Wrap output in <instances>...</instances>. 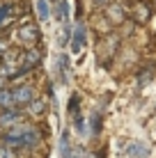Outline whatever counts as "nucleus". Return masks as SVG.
<instances>
[{
  "label": "nucleus",
  "mask_w": 156,
  "mask_h": 158,
  "mask_svg": "<svg viewBox=\"0 0 156 158\" xmlns=\"http://www.w3.org/2000/svg\"><path fill=\"white\" fill-rule=\"evenodd\" d=\"M85 41H87V28H85L83 21H76V23L71 25V41H69V46H71V53H78L85 48Z\"/></svg>",
  "instance_id": "f257e3e1"
},
{
  "label": "nucleus",
  "mask_w": 156,
  "mask_h": 158,
  "mask_svg": "<svg viewBox=\"0 0 156 158\" xmlns=\"http://www.w3.org/2000/svg\"><path fill=\"white\" fill-rule=\"evenodd\" d=\"M39 30H37V25L35 23H23L21 25V30H19V39L23 46H37L39 44Z\"/></svg>",
  "instance_id": "f03ea898"
},
{
  "label": "nucleus",
  "mask_w": 156,
  "mask_h": 158,
  "mask_svg": "<svg viewBox=\"0 0 156 158\" xmlns=\"http://www.w3.org/2000/svg\"><path fill=\"white\" fill-rule=\"evenodd\" d=\"M12 96H14V106H28L32 99H37L32 85H16L12 89Z\"/></svg>",
  "instance_id": "7ed1b4c3"
},
{
  "label": "nucleus",
  "mask_w": 156,
  "mask_h": 158,
  "mask_svg": "<svg viewBox=\"0 0 156 158\" xmlns=\"http://www.w3.org/2000/svg\"><path fill=\"white\" fill-rule=\"evenodd\" d=\"M19 122H23V110H21V108H7V110L0 112V128L9 131Z\"/></svg>",
  "instance_id": "20e7f679"
},
{
  "label": "nucleus",
  "mask_w": 156,
  "mask_h": 158,
  "mask_svg": "<svg viewBox=\"0 0 156 158\" xmlns=\"http://www.w3.org/2000/svg\"><path fill=\"white\" fill-rule=\"evenodd\" d=\"M57 151H60V158H76V151H74V144H71V135H69V131H62V133H60Z\"/></svg>",
  "instance_id": "39448f33"
},
{
  "label": "nucleus",
  "mask_w": 156,
  "mask_h": 158,
  "mask_svg": "<svg viewBox=\"0 0 156 158\" xmlns=\"http://www.w3.org/2000/svg\"><path fill=\"white\" fill-rule=\"evenodd\" d=\"M69 57H67V53H60L55 60V76H57V80H60V85H67L69 83Z\"/></svg>",
  "instance_id": "423d86ee"
},
{
  "label": "nucleus",
  "mask_w": 156,
  "mask_h": 158,
  "mask_svg": "<svg viewBox=\"0 0 156 158\" xmlns=\"http://www.w3.org/2000/svg\"><path fill=\"white\" fill-rule=\"evenodd\" d=\"M25 112H28L30 117H35V119L44 117L46 115V103H44V99H32L28 106H25Z\"/></svg>",
  "instance_id": "0eeeda50"
},
{
  "label": "nucleus",
  "mask_w": 156,
  "mask_h": 158,
  "mask_svg": "<svg viewBox=\"0 0 156 158\" xmlns=\"http://www.w3.org/2000/svg\"><path fill=\"white\" fill-rule=\"evenodd\" d=\"M35 12H37V19L41 23H46L51 19V5H48V0H35Z\"/></svg>",
  "instance_id": "6e6552de"
},
{
  "label": "nucleus",
  "mask_w": 156,
  "mask_h": 158,
  "mask_svg": "<svg viewBox=\"0 0 156 158\" xmlns=\"http://www.w3.org/2000/svg\"><path fill=\"white\" fill-rule=\"evenodd\" d=\"M147 154H149L147 142H133L129 147V156L131 158H147Z\"/></svg>",
  "instance_id": "1a4fd4ad"
},
{
  "label": "nucleus",
  "mask_w": 156,
  "mask_h": 158,
  "mask_svg": "<svg viewBox=\"0 0 156 158\" xmlns=\"http://www.w3.org/2000/svg\"><path fill=\"white\" fill-rule=\"evenodd\" d=\"M55 19L62 23H69V2L67 0H60V2L55 5Z\"/></svg>",
  "instance_id": "9d476101"
},
{
  "label": "nucleus",
  "mask_w": 156,
  "mask_h": 158,
  "mask_svg": "<svg viewBox=\"0 0 156 158\" xmlns=\"http://www.w3.org/2000/svg\"><path fill=\"white\" fill-rule=\"evenodd\" d=\"M108 19L110 21H115V23H122V21H124V7H122V5H110L108 7Z\"/></svg>",
  "instance_id": "9b49d317"
},
{
  "label": "nucleus",
  "mask_w": 156,
  "mask_h": 158,
  "mask_svg": "<svg viewBox=\"0 0 156 158\" xmlns=\"http://www.w3.org/2000/svg\"><path fill=\"white\" fill-rule=\"evenodd\" d=\"M0 108H5V110H7V108H16V106H14L12 89H7V87H5V89H0Z\"/></svg>",
  "instance_id": "f8f14e48"
},
{
  "label": "nucleus",
  "mask_w": 156,
  "mask_h": 158,
  "mask_svg": "<svg viewBox=\"0 0 156 158\" xmlns=\"http://www.w3.org/2000/svg\"><path fill=\"white\" fill-rule=\"evenodd\" d=\"M71 41V23H62L57 32V44H69Z\"/></svg>",
  "instance_id": "ddd939ff"
},
{
  "label": "nucleus",
  "mask_w": 156,
  "mask_h": 158,
  "mask_svg": "<svg viewBox=\"0 0 156 158\" xmlns=\"http://www.w3.org/2000/svg\"><path fill=\"white\" fill-rule=\"evenodd\" d=\"M12 12H16V7H14L12 2H9V5H2V7H0V25H2L7 19H12V16H14Z\"/></svg>",
  "instance_id": "4468645a"
},
{
  "label": "nucleus",
  "mask_w": 156,
  "mask_h": 158,
  "mask_svg": "<svg viewBox=\"0 0 156 158\" xmlns=\"http://www.w3.org/2000/svg\"><path fill=\"white\" fill-rule=\"evenodd\" d=\"M0 158H19V151L7 147L5 142H0Z\"/></svg>",
  "instance_id": "2eb2a0df"
},
{
  "label": "nucleus",
  "mask_w": 156,
  "mask_h": 158,
  "mask_svg": "<svg viewBox=\"0 0 156 158\" xmlns=\"http://www.w3.org/2000/svg\"><path fill=\"white\" fill-rule=\"evenodd\" d=\"M136 14H138L136 19L140 21V23H145V21H147V9H145V7H138V9H136Z\"/></svg>",
  "instance_id": "dca6fc26"
},
{
  "label": "nucleus",
  "mask_w": 156,
  "mask_h": 158,
  "mask_svg": "<svg viewBox=\"0 0 156 158\" xmlns=\"http://www.w3.org/2000/svg\"><path fill=\"white\" fill-rule=\"evenodd\" d=\"M5 51H7V41H5V39H0V55H2Z\"/></svg>",
  "instance_id": "f3484780"
},
{
  "label": "nucleus",
  "mask_w": 156,
  "mask_h": 158,
  "mask_svg": "<svg viewBox=\"0 0 156 158\" xmlns=\"http://www.w3.org/2000/svg\"><path fill=\"white\" fill-rule=\"evenodd\" d=\"M5 87H7V78H5V76H0V89H5Z\"/></svg>",
  "instance_id": "a211bd4d"
},
{
  "label": "nucleus",
  "mask_w": 156,
  "mask_h": 158,
  "mask_svg": "<svg viewBox=\"0 0 156 158\" xmlns=\"http://www.w3.org/2000/svg\"><path fill=\"white\" fill-rule=\"evenodd\" d=\"M92 2L96 5V7H101V5H106V2H108V0H92Z\"/></svg>",
  "instance_id": "6ab92c4d"
}]
</instances>
